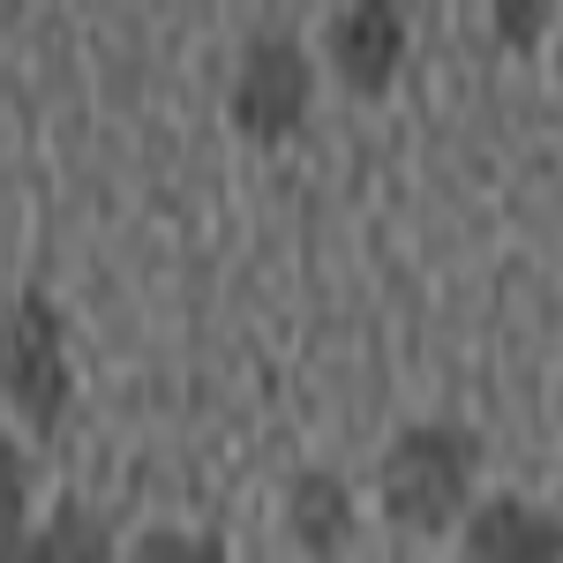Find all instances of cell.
Masks as SVG:
<instances>
[{
	"label": "cell",
	"mask_w": 563,
	"mask_h": 563,
	"mask_svg": "<svg viewBox=\"0 0 563 563\" xmlns=\"http://www.w3.org/2000/svg\"><path fill=\"white\" fill-rule=\"evenodd\" d=\"M474 474H481V435L459 421H413L390 435L384 466H376V504L398 533H451L474 511Z\"/></svg>",
	"instance_id": "obj_1"
},
{
	"label": "cell",
	"mask_w": 563,
	"mask_h": 563,
	"mask_svg": "<svg viewBox=\"0 0 563 563\" xmlns=\"http://www.w3.org/2000/svg\"><path fill=\"white\" fill-rule=\"evenodd\" d=\"M0 398L23 413V429L60 435L68 406H76V376H68V323L45 294H15L0 308Z\"/></svg>",
	"instance_id": "obj_2"
},
{
	"label": "cell",
	"mask_w": 563,
	"mask_h": 563,
	"mask_svg": "<svg viewBox=\"0 0 563 563\" xmlns=\"http://www.w3.org/2000/svg\"><path fill=\"white\" fill-rule=\"evenodd\" d=\"M308 98H316V68H308L301 38L263 23L233 68V129L249 143H286L308 121Z\"/></svg>",
	"instance_id": "obj_3"
},
{
	"label": "cell",
	"mask_w": 563,
	"mask_h": 563,
	"mask_svg": "<svg viewBox=\"0 0 563 563\" xmlns=\"http://www.w3.org/2000/svg\"><path fill=\"white\" fill-rule=\"evenodd\" d=\"M323 53L339 68L353 98H390L398 68H406V15L390 0H361V8H331L323 23Z\"/></svg>",
	"instance_id": "obj_4"
},
{
	"label": "cell",
	"mask_w": 563,
	"mask_h": 563,
	"mask_svg": "<svg viewBox=\"0 0 563 563\" xmlns=\"http://www.w3.org/2000/svg\"><path fill=\"white\" fill-rule=\"evenodd\" d=\"M459 563H563V519L526 496H488L459 526Z\"/></svg>",
	"instance_id": "obj_5"
},
{
	"label": "cell",
	"mask_w": 563,
	"mask_h": 563,
	"mask_svg": "<svg viewBox=\"0 0 563 563\" xmlns=\"http://www.w3.org/2000/svg\"><path fill=\"white\" fill-rule=\"evenodd\" d=\"M0 563H113V526L84 496H60L45 526H23L0 541Z\"/></svg>",
	"instance_id": "obj_6"
},
{
	"label": "cell",
	"mask_w": 563,
	"mask_h": 563,
	"mask_svg": "<svg viewBox=\"0 0 563 563\" xmlns=\"http://www.w3.org/2000/svg\"><path fill=\"white\" fill-rule=\"evenodd\" d=\"M286 526H294V541L308 556H339L353 541V488L339 474H323V466H308L286 488Z\"/></svg>",
	"instance_id": "obj_7"
},
{
	"label": "cell",
	"mask_w": 563,
	"mask_h": 563,
	"mask_svg": "<svg viewBox=\"0 0 563 563\" xmlns=\"http://www.w3.org/2000/svg\"><path fill=\"white\" fill-rule=\"evenodd\" d=\"M121 563H225V541L218 533H180V526H151L135 533Z\"/></svg>",
	"instance_id": "obj_8"
},
{
	"label": "cell",
	"mask_w": 563,
	"mask_h": 563,
	"mask_svg": "<svg viewBox=\"0 0 563 563\" xmlns=\"http://www.w3.org/2000/svg\"><path fill=\"white\" fill-rule=\"evenodd\" d=\"M23 511H31V459H23L15 435L0 429V541L23 533Z\"/></svg>",
	"instance_id": "obj_9"
},
{
	"label": "cell",
	"mask_w": 563,
	"mask_h": 563,
	"mask_svg": "<svg viewBox=\"0 0 563 563\" xmlns=\"http://www.w3.org/2000/svg\"><path fill=\"white\" fill-rule=\"evenodd\" d=\"M541 23H549V8H496V31H504L511 45H519V38H533Z\"/></svg>",
	"instance_id": "obj_10"
}]
</instances>
